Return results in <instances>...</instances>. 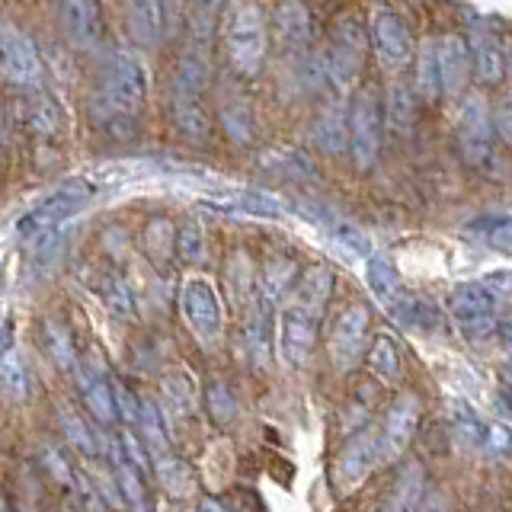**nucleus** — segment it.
Segmentation results:
<instances>
[{"mask_svg": "<svg viewBox=\"0 0 512 512\" xmlns=\"http://www.w3.org/2000/svg\"><path fill=\"white\" fill-rule=\"evenodd\" d=\"M365 279H368V292H372L388 311H394L397 304L407 298V288L397 266L391 260H384V256H368Z\"/></svg>", "mask_w": 512, "mask_h": 512, "instance_id": "23", "label": "nucleus"}, {"mask_svg": "<svg viewBox=\"0 0 512 512\" xmlns=\"http://www.w3.org/2000/svg\"><path fill=\"white\" fill-rule=\"evenodd\" d=\"M381 138H384V103L375 87H362L349 103V157L359 173L378 164Z\"/></svg>", "mask_w": 512, "mask_h": 512, "instance_id": "4", "label": "nucleus"}, {"mask_svg": "<svg viewBox=\"0 0 512 512\" xmlns=\"http://www.w3.org/2000/svg\"><path fill=\"white\" fill-rule=\"evenodd\" d=\"M468 45H471V64H474V77L480 80L484 87L490 84H500L506 77V48H503V39L496 26L490 23H477L468 36Z\"/></svg>", "mask_w": 512, "mask_h": 512, "instance_id": "16", "label": "nucleus"}, {"mask_svg": "<svg viewBox=\"0 0 512 512\" xmlns=\"http://www.w3.org/2000/svg\"><path fill=\"white\" fill-rule=\"evenodd\" d=\"M468 231L477 234L487 247L512 253V215H490V218H477L468 224Z\"/></svg>", "mask_w": 512, "mask_h": 512, "instance_id": "38", "label": "nucleus"}, {"mask_svg": "<svg viewBox=\"0 0 512 512\" xmlns=\"http://www.w3.org/2000/svg\"><path fill=\"white\" fill-rule=\"evenodd\" d=\"M0 388L13 397H26L29 394V375L26 365L20 362V352L13 346L0 352Z\"/></svg>", "mask_w": 512, "mask_h": 512, "instance_id": "42", "label": "nucleus"}, {"mask_svg": "<svg viewBox=\"0 0 512 512\" xmlns=\"http://www.w3.org/2000/svg\"><path fill=\"white\" fill-rule=\"evenodd\" d=\"M487 452H493V455H503V452H509L512 448V432L506 429V426H500V423H490V429H487Z\"/></svg>", "mask_w": 512, "mask_h": 512, "instance_id": "50", "label": "nucleus"}, {"mask_svg": "<svg viewBox=\"0 0 512 512\" xmlns=\"http://www.w3.org/2000/svg\"><path fill=\"white\" fill-rule=\"evenodd\" d=\"M439 55V77H442V96H461L468 90V74L474 71L471 64V45L461 36H442L436 39Z\"/></svg>", "mask_w": 512, "mask_h": 512, "instance_id": "20", "label": "nucleus"}, {"mask_svg": "<svg viewBox=\"0 0 512 512\" xmlns=\"http://www.w3.org/2000/svg\"><path fill=\"white\" fill-rule=\"evenodd\" d=\"M372 48L384 71H404L416 52L410 23L397 10H378L372 20Z\"/></svg>", "mask_w": 512, "mask_h": 512, "instance_id": "10", "label": "nucleus"}, {"mask_svg": "<svg viewBox=\"0 0 512 512\" xmlns=\"http://www.w3.org/2000/svg\"><path fill=\"white\" fill-rule=\"evenodd\" d=\"M493 112L484 93H468L458 112V151L461 160L474 170H487L493 164Z\"/></svg>", "mask_w": 512, "mask_h": 512, "instance_id": "6", "label": "nucleus"}, {"mask_svg": "<svg viewBox=\"0 0 512 512\" xmlns=\"http://www.w3.org/2000/svg\"><path fill=\"white\" fill-rule=\"evenodd\" d=\"M480 282H484L496 298H509V295H512V269L490 272V276H487V279H480Z\"/></svg>", "mask_w": 512, "mask_h": 512, "instance_id": "51", "label": "nucleus"}, {"mask_svg": "<svg viewBox=\"0 0 512 512\" xmlns=\"http://www.w3.org/2000/svg\"><path fill=\"white\" fill-rule=\"evenodd\" d=\"M160 397L173 420H189L196 413V381L186 372H170L160 378Z\"/></svg>", "mask_w": 512, "mask_h": 512, "instance_id": "28", "label": "nucleus"}, {"mask_svg": "<svg viewBox=\"0 0 512 512\" xmlns=\"http://www.w3.org/2000/svg\"><path fill=\"white\" fill-rule=\"evenodd\" d=\"M144 103H148V68L132 52H112L90 100V116L96 128L116 138L132 135Z\"/></svg>", "mask_w": 512, "mask_h": 512, "instance_id": "1", "label": "nucleus"}, {"mask_svg": "<svg viewBox=\"0 0 512 512\" xmlns=\"http://www.w3.org/2000/svg\"><path fill=\"white\" fill-rule=\"evenodd\" d=\"M208 87V61L202 55H186L176 64L173 93L176 96H202Z\"/></svg>", "mask_w": 512, "mask_h": 512, "instance_id": "35", "label": "nucleus"}, {"mask_svg": "<svg viewBox=\"0 0 512 512\" xmlns=\"http://www.w3.org/2000/svg\"><path fill=\"white\" fill-rule=\"evenodd\" d=\"M455 429H458V436H461L464 442L480 445V448L487 445V429H490V423L480 420V416L474 413V407H468V404H455Z\"/></svg>", "mask_w": 512, "mask_h": 512, "instance_id": "45", "label": "nucleus"}, {"mask_svg": "<svg viewBox=\"0 0 512 512\" xmlns=\"http://www.w3.org/2000/svg\"><path fill=\"white\" fill-rule=\"evenodd\" d=\"M141 247H144V256H148L154 266H167L176 256V228L170 224V218L148 221V228H144V234H141Z\"/></svg>", "mask_w": 512, "mask_h": 512, "instance_id": "30", "label": "nucleus"}, {"mask_svg": "<svg viewBox=\"0 0 512 512\" xmlns=\"http://www.w3.org/2000/svg\"><path fill=\"white\" fill-rule=\"evenodd\" d=\"M176 256H180V260L189 263V266L202 263V256H205V231H202L199 221L189 218L183 228L176 231Z\"/></svg>", "mask_w": 512, "mask_h": 512, "instance_id": "44", "label": "nucleus"}, {"mask_svg": "<svg viewBox=\"0 0 512 512\" xmlns=\"http://www.w3.org/2000/svg\"><path fill=\"white\" fill-rule=\"evenodd\" d=\"M311 138L324 154L346 151L349 148V109L336 106V103L320 109L311 125Z\"/></svg>", "mask_w": 512, "mask_h": 512, "instance_id": "22", "label": "nucleus"}, {"mask_svg": "<svg viewBox=\"0 0 512 512\" xmlns=\"http://www.w3.org/2000/svg\"><path fill=\"white\" fill-rule=\"evenodd\" d=\"M503 404L512 410V365L503 372Z\"/></svg>", "mask_w": 512, "mask_h": 512, "instance_id": "52", "label": "nucleus"}, {"mask_svg": "<svg viewBox=\"0 0 512 512\" xmlns=\"http://www.w3.org/2000/svg\"><path fill=\"white\" fill-rule=\"evenodd\" d=\"M224 4H228V0H189V7H186V23H189L192 39H196L199 45H205L208 39H212L215 23H218V16H221Z\"/></svg>", "mask_w": 512, "mask_h": 512, "instance_id": "36", "label": "nucleus"}, {"mask_svg": "<svg viewBox=\"0 0 512 512\" xmlns=\"http://www.w3.org/2000/svg\"><path fill=\"white\" fill-rule=\"evenodd\" d=\"M368 340V308L365 304H349V308L333 320L330 330V359L340 375L352 372L365 356Z\"/></svg>", "mask_w": 512, "mask_h": 512, "instance_id": "11", "label": "nucleus"}, {"mask_svg": "<svg viewBox=\"0 0 512 512\" xmlns=\"http://www.w3.org/2000/svg\"><path fill=\"white\" fill-rule=\"evenodd\" d=\"M448 314L455 317V324L461 327L464 336L480 340L487 336L496 324V308H500V298H496L484 282H461L448 292Z\"/></svg>", "mask_w": 512, "mask_h": 512, "instance_id": "8", "label": "nucleus"}, {"mask_svg": "<svg viewBox=\"0 0 512 512\" xmlns=\"http://www.w3.org/2000/svg\"><path fill=\"white\" fill-rule=\"evenodd\" d=\"M423 484H426V474L420 464H407V468L397 471V480H394V490L388 496V509H413L420 503V493H423Z\"/></svg>", "mask_w": 512, "mask_h": 512, "instance_id": "33", "label": "nucleus"}, {"mask_svg": "<svg viewBox=\"0 0 512 512\" xmlns=\"http://www.w3.org/2000/svg\"><path fill=\"white\" fill-rule=\"evenodd\" d=\"M154 464H157V480H160V487H164L170 496H189L192 490H196V474H192V468H189L186 461L173 458V455L167 452V455L154 458Z\"/></svg>", "mask_w": 512, "mask_h": 512, "instance_id": "32", "label": "nucleus"}, {"mask_svg": "<svg viewBox=\"0 0 512 512\" xmlns=\"http://www.w3.org/2000/svg\"><path fill=\"white\" fill-rule=\"evenodd\" d=\"M141 429V439L148 445L151 458H160L170 452V439H167V416H164V407L157 404L151 397H141V413H138V423Z\"/></svg>", "mask_w": 512, "mask_h": 512, "instance_id": "29", "label": "nucleus"}, {"mask_svg": "<svg viewBox=\"0 0 512 512\" xmlns=\"http://www.w3.org/2000/svg\"><path fill=\"white\" fill-rule=\"evenodd\" d=\"M58 423H61V429H64V436H68V442L77 448L80 455H87V458H96L103 452L100 448V439H96V432L80 420V416L74 413V410H68V407H61V413H58Z\"/></svg>", "mask_w": 512, "mask_h": 512, "instance_id": "40", "label": "nucleus"}, {"mask_svg": "<svg viewBox=\"0 0 512 512\" xmlns=\"http://www.w3.org/2000/svg\"><path fill=\"white\" fill-rule=\"evenodd\" d=\"M503 336H506V343L512 346V320H506V324H503V330H500Z\"/></svg>", "mask_w": 512, "mask_h": 512, "instance_id": "54", "label": "nucleus"}, {"mask_svg": "<svg viewBox=\"0 0 512 512\" xmlns=\"http://www.w3.org/2000/svg\"><path fill=\"white\" fill-rule=\"evenodd\" d=\"M420 416H423V404L413 394H400L388 407V416H384V426L378 432L381 464H391L407 452L416 436V426H420Z\"/></svg>", "mask_w": 512, "mask_h": 512, "instance_id": "12", "label": "nucleus"}, {"mask_svg": "<svg viewBox=\"0 0 512 512\" xmlns=\"http://www.w3.org/2000/svg\"><path fill=\"white\" fill-rule=\"evenodd\" d=\"M0 74L10 84L26 90H36L45 84V64L39 58L36 42L10 20H0Z\"/></svg>", "mask_w": 512, "mask_h": 512, "instance_id": "7", "label": "nucleus"}, {"mask_svg": "<svg viewBox=\"0 0 512 512\" xmlns=\"http://www.w3.org/2000/svg\"><path fill=\"white\" fill-rule=\"evenodd\" d=\"M330 295H333L330 269L311 266V269H304L301 276L295 279V298H292V304H298V308H304L314 317H324V308H327Z\"/></svg>", "mask_w": 512, "mask_h": 512, "instance_id": "24", "label": "nucleus"}, {"mask_svg": "<svg viewBox=\"0 0 512 512\" xmlns=\"http://www.w3.org/2000/svg\"><path fill=\"white\" fill-rule=\"evenodd\" d=\"M221 125H224V132H228L231 141H237V144L253 141L256 125H253V112L247 103H224L221 106Z\"/></svg>", "mask_w": 512, "mask_h": 512, "instance_id": "41", "label": "nucleus"}, {"mask_svg": "<svg viewBox=\"0 0 512 512\" xmlns=\"http://www.w3.org/2000/svg\"><path fill=\"white\" fill-rule=\"evenodd\" d=\"M170 119H173V128L180 132L186 141H196L202 144L212 132V122H208L205 109L199 106V96H176L170 100Z\"/></svg>", "mask_w": 512, "mask_h": 512, "instance_id": "26", "label": "nucleus"}, {"mask_svg": "<svg viewBox=\"0 0 512 512\" xmlns=\"http://www.w3.org/2000/svg\"><path fill=\"white\" fill-rule=\"evenodd\" d=\"M333 237L340 240V244H346L356 256H372V244H368V237L356 228V224L336 221V224H333Z\"/></svg>", "mask_w": 512, "mask_h": 512, "instance_id": "47", "label": "nucleus"}, {"mask_svg": "<svg viewBox=\"0 0 512 512\" xmlns=\"http://www.w3.org/2000/svg\"><path fill=\"white\" fill-rule=\"evenodd\" d=\"M125 26H128V36H132L135 45L154 48L167 36L160 0H125Z\"/></svg>", "mask_w": 512, "mask_h": 512, "instance_id": "21", "label": "nucleus"}, {"mask_svg": "<svg viewBox=\"0 0 512 512\" xmlns=\"http://www.w3.org/2000/svg\"><path fill=\"white\" fill-rule=\"evenodd\" d=\"M493 128H496V135H500L512 148V90L503 96L500 103H496V109H493Z\"/></svg>", "mask_w": 512, "mask_h": 512, "instance_id": "48", "label": "nucleus"}, {"mask_svg": "<svg viewBox=\"0 0 512 512\" xmlns=\"http://www.w3.org/2000/svg\"><path fill=\"white\" fill-rule=\"evenodd\" d=\"M112 474H116V484L128 506H148V468L128 458L116 442H112Z\"/></svg>", "mask_w": 512, "mask_h": 512, "instance_id": "25", "label": "nucleus"}, {"mask_svg": "<svg viewBox=\"0 0 512 512\" xmlns=\"http://www.w3.org/2000/svg\"><path fill=\"white\" fill-rule=\"evenodd\" d=\"M4 135H7V103L0 96V144H4Z\"/></svg>", "mask_w": 512, "mask_h": 512, "instance_id": "53", "label": "nucleus"}, {"mask_svg": "<svg viewBox=\"0 0 512 512\" xmlns=\"http://www.w3.org/2000/svg\"><path fill=\"white\" fill-rule=\"evenodd\" d=\"M317 324L320 317L308 314L298 304H288L285 314H282V333H279V343H282V356L292 368H304L314 356V346H317Z\"/></svg>", "mask_w": 512, "mask_h": 512, "instance_id": "15", "label": "nucleus"}, {"mask_svg": "<svg viewBox=\"0 0 512 512\" xmlns=\"http://www.w3.org/2000/svg\"><path fill=\"white\" fill-rule=\"evenodd\" d=\"M180 311H183V320L189 324V330L196 333L202 343H215L224 333V308H221L218 288L208 279L192 276L183 282Z\"/></svg>", "mask_w": 512, "mask_h": 512, "instance_id": "9", "label": "nucleus"}, {"mask_svg": "<svg viewBox=\"0 0 512 512\" xmlns=\"http://www.w3.org/2000/svg\"><path fill=\"white\" fill-rule=\"evenodd\" d=\"M416 93L426 103H436L442 96V77H439V55H436V39H429L420 52V64H416Z\"/></svg>", "mask_w": 512, "mask_h": 512, "instance_id": "37", "label": "nucleus"}, {"mask_svg": "<svg viewBox=\"0 0 512 512\" xmlns=\"http://www.w3.org/2000/svg\"><path fill=\"white\" fill-rule=\"evenodd\" d=\"M45 343H48V352H52V359L61 368H74L77 365V356H74V346H71L68 330H61L58 324H52V320L45 324Z\"/></svg>", "mask_w": 512, "mask_h": 512, "instance_id": "46", "label": "nucleus"}, {"mask_svg": "<svg viewBox=\"0 0 512 512\" xmlns=\"http://www.w3.org/2000/svg\"><path fill=\"white\" fill-rule=\"evenodd\" d=\"M269 45V23L256 0H240L224 20V52L237 74L256 77L263 71Z\"/></svg>", "mask_w": 512, "mask_h": 512, "instance_id": "2", "label": "nucleus"}, {"mask_svg": "<svg viewBox=\"0 0 512 512\" xmlns=\"http://www.w3.org/2000/svg\"><path fill=\"white\" fill-rule=\"evenodd\" d=\"M23 119H26V125L32 128V132L52 135L55 128H58V106H55V100H48L42 87H36V90L26 93Z\"/></svg>", "mask_w": 512, "mask_h": 512, "instance_id": "34", "label": "nucleus"}, {"mask_svg": "<svg viewBox=\"0 0 512 512\" xmlns=\"http://www.w3.org/2000/svg\"><path fill=\"white\" fill-rule=\"evenodd\" d=\"M205 407H208V416H212V423L218 426H228L237 420V400L231 394V388L224 381H212L205 391Z\"/></svg>", "mask_w": 512, "mask_h": 512, "instance_id": "43", "label": "nucleus"}, {"mask_svg": "<svg viewBox=\"0 0 512 512\" xmlns=\"http://www.w3.org/2000/svg\"><path fill=\"white\" fill-rule=\"evenodd\" d=\"M77 372V388L80 397H84V407L90 410V416L96 423H116L119 416V404H116V381L109 378L106 365L100 359H77L74 365Z\"/></svg>", "mask_w": 512, "mask_h": 512, "instance_id": "13", "label": "nucleus"}, {"mask_svg": "<svg viewBox=\"0 0 512 512\" xmlns=\"http://www.w3.org/2000/svg\"><path fill=\"white\" fill-rule=\"evenodd\" d=\"M506 77H509V90H512V55L506 58Z\"/></svg>", "mask_w": 512, "mask_h": 512, "instance_id": "55", "label": "nucleus"}, {"mask_svg": "<svg viewBox=\"0 0 512 512\" xmlns=\"http://www.w3.org/2000/svg\"><path fill=\"white\" fill-rule=\"evenodd\" d=\"M388 125L394 132L407 135L416 125V90L407 84H397L388 96Z\"/></svg>", "mask_w": 512, "mask_h": 512, "instance_id": "39", "label": "nucleus"}, {"mask_svg": "<svg viewBox=\"0 0 512 512\" xmlns=\"http://www.w3.org/2000/svg\"><path fill=\"white\" fill-rule=\"evenodd\" d=\"M365 365L372 368V372L384 381V384H397L400 375H404V362H400V349L397 343L391 340L388 333H378L372 349H368V359Z\"/></svg>", "mask_w": 512, "mask_h": 512, "instance_id": "31", "label": "nucleus"}, {"mask_svg": "<svg viewBox=\"0 0 512 512\" xmlns=\"http://www.w3.org/2000/svg\"><path fill=\"white\" fill-rule=\"evenodd\" d=\"M375 464H381L378 455V436L375 432H356L346 445L340 458H336V484L356 487L375 471Z\"/></svg>", "mask_w": 512, "mask_h": 512, "instance_id": "19", "label": "nucleus"}, {"mask_svg": "<svg viewBox=\"0 0 512 512\" xmlns=\"http://www.w3.org/2000/svg\"><path fill=\"white\" fill-rule=\"evenodd\" d=\"M160 7H164V26H167V36H173L180 23L186 20V7L189 0H160Z\"/></svg>", "mask_w": 512, "mask_h": 512, "instance_id": "49", "label": "nucleus"}, {"mask_svg": "<svg viewBox=\"0 0 512 512\" xmlns=\"http://www.w3.org/2000/svg\"><path fill=\"white\" fill-rule=\"evenodd\" d=\"M324 64H327V77L336 90H349L356 87V80L362 77V64H365V26L359 16H340L330 29V42L324 48Z\"/></svg>", "mask_w": 512, "mask_h": 512, "instance_id": "5", "label": "nucleus"}, {"mask_svg": "<svg viewBox=\"0 0 512 512\" xmlns=\"http://www.w3.org/2000/svg\"><path fill=\"white\" fill-rule=\"evenodd\" d=\"M96 295L106 304V311L116 320H135V298L128 279L119 269H103L100 279H96Z\"/></svg>", "mask_w": 512, "mask_h": 512, "instance_id": "27", "label": "nucleus"}, {"mask_svg": "<svg viewBox=\"0 0 512 512\" xmlns=\"http://www.w3.org/2000/svg\"><path fill=\"white\" fill-rule=\"evenodd\" d=\"M48 7L55 10L58 26L71 45L93 52L103 42V16L96 0H48Z\"/></svg>", "mask_w": 512, "mask_h": 512, "instance_id": "14", "label": "nucleus"}, {"mask_svg": "<svg viewBox=\"0 0 512 512\" xmlns=\"http://www.w3.org/2000/svg\"><path fill=\"white\" fill-rule=\"evenodd\" d=\"M272 36H276L285 58L308 55L311 42V13L301 0H279L272 10Z\"/></svg>", "mask_w": 512, "mask_h": 512, "instance_id": "17", "label": "nucleus"}, {"mask_svg": "<svg viewBox=\"0 0 512 512\" xmlns=\"http://www.w3.org/2000/svg\"><path fill=\"white\" fill-rule=\"evenodd\" d=\"M272 308H276V298H272L266 288L253 295L250 308H247V324H244V340L250 349V359L256 368H266L272 359V336H276V327H272Z\"/></svg>", "mask_w": 512, "mask_h": 512, "instance_id": "18", "label": "nucleus"}, {"mask_svg": "<svg viewBox=\"0 0 512 512\" xmlns=\"http://www.w3.org/2000/svg\"><path fill=\"white\" fill-rule=\"evenodd\" d=\"M93 196H96V183L84 180V176L61 180L55 189H48L39 202H32L20 215L16 234H20V240H26V244H32L39 234L58 228V224H68V218H74L80 208L90 205Z\"/></svg>", "mask_w": 512, "mask_h": 512, "instance_id": "3", "label": "nucleus"}]
</instances>
